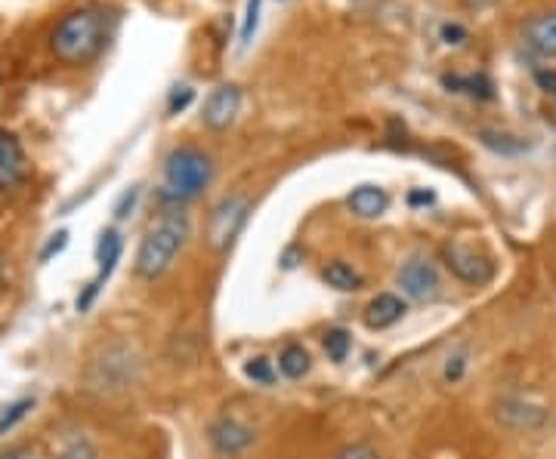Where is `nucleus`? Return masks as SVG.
<instances>
[{"label": "nucleus", "mask_w": 556, "mask_h": 459, "mask_svg": "<svg viewBox=\"0 0 556 459\" xmlns=\"http://www.w3.org/2000/svg\"><path fill=\"white\" fill-rule=\"evenodd\" d=\"M118 16L103 4H84L69 10L50 35V50L65 65H90L109 46Z\"/></svg>", "instance_id": "obj_1"}, {"label": "nucleus", "mask_w": 556, "mask_h": 459, "mask_svg": "<svg viewBox=\"0 0 556 459\" xmlns=\"http://www.w3.org/2000/svg\"><path fill=\"white\" fill-rule=\"evenodd\" d=\"M192 234V222L179 207L167 210L149 232L143 234L137 250V259H133V272L143 281H158L161 275L170 272V266L177 262V256L183 253L186 241Z\"/></svg>", "instance_id": "obj_2"}, {"label": "nucleus", "mask_w": 556, "mask_h": 459, "mask_svg": "<svg viewBox=\"0 0 556 459\" xmlns=\"http://www.w3.org/2000/svg\"><path fill=\"white\" fill-rule=\"evenodd\" d=\"M211 182H213L211 154L195 145H179L164 158V170H161V201L179 207V204H186V201H195Z\"/></svg>", "instance_id": "obj_3"}, {"label": "nucleus", "mask_w": 556, "mask_h": 459, "mask_svg": "<svg viewBox=\"0 0 556 459\" xmlns=\"http://www.w3.org/2000/svg\"><path fill=\"white\" fill-rule=\"evenodd\" d=\"M247 213H251V201L245 194H226L213 204V210L207 213V244L213 253L232 250L247 225Z\"/></svg>", "instance_id": "obj_4"}, {"label": "nucleus", "mask_w": 556, "mask_h": 459, "mask_svg": "<svg viewBox=\"0 0 556 459\" xmlns=\"http://www.w3.org/2000/svg\"><path fill=\"white\" fill-rule=\"evenodd\" d=\"M139 376V361L133 357L130 348L124 346H112L105 348L99 361H93L90 367V382L103 391H120L127 386H133Z\"/></svg>", "instance_id": "obj_5"}, {"label": "nucleus", "mask_w": 556, "mask_h": 459, "mask_svg": "<svg viewBox=\"0 0 556 459\" xmlns=\"http://www.w3.org/2000/svg\"><path fill=\"white\" fill-rule=\"evenodd\" d=\"M396 283L411 302H433L439 296V272L427 256H411L408 262H402Z\"/></svg>", "instance_id": "obj_6"}, {"label": "nucleus", "mask_w": 556, "mask_h": 459, "mask_svg": "<svg viewBox=\"0 0 556 459\" xmlns=\"http://www.w3.org/2000/svg\"><path fill=\"white\" fill-rule=\"evenodd\" d=\"M241 86L238 84H217L207 93L204 105H201V124L213 133H223L236 124L241 111Z\"/></svg>", "instance_id": "obj_7"}, {"label": "nucleus", "mask_w": 556, "mask_h": 459, "mask_svg": "<svg viewBox=\"0 0 556 459\" xmlns=\"http://www.w3.org/2000/svg\"><path fill=\"white\" fill-rule=\"evenodd\" d=\"M253 441H257V435H253L251 425L232 420V416H220V420L207 425V444L220 456H241L245 450L253 447Z\"/></svg>", "instance_id": "obj_8"}, {"label": "nucleus", "mask_w": 556, "mask_h": 459, "mask_svg": "<svg viewBox=\"0 0 556 459\" xmlns=\"http://www.w3.org/2000/svg\"><path fill=\"white\" fill-rule=\"evenodd\" d=\"M445 266L452 268L454 278H461L464 283H485L492 281L494 268L485 256H477V250L464 247V244H448L445 247Z\"/></svg>", "instance_id": "obj_9"}, {"label": "nucleus", "mask_w": 556, "mask_h": 459, "mask_svg": "<svg viewBox=\"0 0 556 459\" xmlns=\"http://www.w3.org/2000/svg\"><path fill=\"white\" fill-rule=\"evenodd\" d=\"M29 176V160H25V148L16 133L0 130V188L12 192Z\"/></svg>", "instance_id": "obj_10"}, {"label": "nucleus", "mask_w": 556, "mask_h": 459, "mask_svg": "<svg viewBox=\"0 0 556 459\" xmlns=\"http://www.w3.org/2000/svg\"><path fill=\"white\" fill-rule=\"evenodd\" d=\"M405 318V299L396 293H378L365 308V324L371 330H386Z\"/></svg>", "instance_id": "obj_11"}, {"label": "nucleus", "mask_w": 556, "mask_h": 459, "mask_svg": "<svg viewBox=\"0 0 556 459\" xmlns=\"http://www.w3.org/2000/svg\"><path fill=\"white\" fill-rule=\"evenodd\" d=\"M120 253H124V238H120V232L118 228H105L96 244V281H93V287H103V283L112 278V272H115V266L120 262Z\"/></svg>", "instance_id": "obj_12"}, {"label": "nucleus", "mask_w": 556, "mask_h": 459, "mask_svg": "<svg viewBox=\"0 0 556 459\" xmlns=\"http://www.w3.org/2000/svg\"><path fill=\"white\" fill-rule=\"evenodd\" d=\"M346 207L359 216V219H378L390 207V194L380 185H359L346 194Z\"/></svg>", "instance_id": "obj_13"}, {"label": "nucleus", "mask_w": 556, "mask_h": 459, "mask_svg": "<svg viewBox=\"0 0 556 459\" xmlns=\"http://www.w3.org/2000/svg\"><path fill=\"white\" fill-rule=\"evenodd\" d=\"M522 37L541 56H553L556 59V12H541V16L528 19Z\"/></svg>", "instance_id": "obj_14"}, {"label": "nucleus", "mask_w": 556, "mask_h": 459, "mask_svg": "<svg viewBox=\"0 0 556 459\" xmlns=\"http://www.w3.org/2000/svg\"><path fill=\"white\" fill-rule=\"evenodd\" d=\"M310 367H312V357L300 342H287L278 352V373L285 376V380H303V376L310 373Z\"/></svg>", "instance_id": "obj_15"}, {"label": "nucleus", "mask_w": 556, "mask_h": 459, "mask_svg": "<svg viewBox=\"0 0 556 459\" xmlns=\"http://www.w3.org/2000/svg\"><path fill=\"white\" fill-rule=\"evenodd\" d=\"M321 281H325L328 287L340 290V293H356V290L361 287V275L344 259L328 262V266L321 268Z\"/></svg>", "instance_id": "obj_16"}, {"label": "nucleus", "mask_w": 556, "mask_h": 459, "mask_svg": "<svg viewBox=\"0 0 556 459\" xmlns=\"http://www.w3.org/2000/svg\"><path fill=\"white\" fill-rule=\"evenodd\" d=\"M442 84L448 86V90H454V93H470V96H477V99H492L494 96V86H492V80L485 78V74H473V78H452V74H445L442 78Z\"/></svg>", "instance_id": "obj_17"}, {"label": "nucleus", "mask_w": 556, "mask_h": 459, "mask_svg": "<svg viewBox=\"0 0 556 459\" xmlns=\"http://www.w3.org/2000/svg\"><path fill=\"white\" fill-rule=\"evenodd\" d=\"M321 346H325V352H328V357H331L334 364L346 361V355H350V348H353L350 330H344V327L325 330V336H321Z\"/></svg>", "instance_id": "obj_18"}, {"label": "nucleus", "mask_w": 556, "mask_h": 459, "mask_svg": "<svg viewBox=\"0 0 556 459\" xmlns=\"http://www.w3.org/2000/svg\"><path fill=\"white\" fill-rule=\"evenodd\" d=\"M31 410H35V398H19V401H12L10 407L0 410V438L10 435V431L16 429Z\"/></svg>", "instance_id": "obj_19"}, {"label": "nucleus", "mask_w": 556, "mask_h": 459, "mask_svg": "<svg viewBox=\"0 0 556 459\" xmlns=\"http://www.w3.org/2000/svg\"><path fill=\"white\" fill-rule=\"evenodd\" d=\"M245 376L257 386H272L276 382V367H272L270 357L257 355V357H247L245 361Z\"/></svg>", "instance_id": "obj_20"}, {"label": "nucleus", "mask_w": 556, "mask_h": 459, "mask_svg": "<svg viewBox=\"0 0 556 459\" xmlns=\"http://www.w3.org/2000/svg\"><path fill=\"white\" fill-rule=\"evenodd\" d=\"M257 25H260V0H247V10H245V25H241V50L251 46L253 35H257Z\"/></svg>", "instance_id": "obj_21"}, {"label": "nucleus", "mask_w": 556, "mask_h": 459, "mask_svg": "<svg viewBox=\"0 0 556 459\" xmlns=\"http://www.w3.org/2000/svg\"><path fill=\"white\" fill-rule=\"evenodd\" d=\"M195 99V90H192L189 84H183V86H173V93H170V99H167V111L170 114H179V111H186L189 108V102Z\"/></svg>", "instance_id": "obj_22"}, {"label": "nucleus", "mask_w": 556, "mask_h": 459, "mask_svg": "<svg viewBox=\"0 0 556 459\" xmlns=\"http://www.w3.org/2000/svg\"><path fill=\"white\" fill-rule=\"evenodd\" d=\"M331 459H380V456H378V450H374L371 444L356 441V444H346V447H340Z\"/></svg>", "instance_id": "obj_23"}, {"label": "nucleus", "mask_w": 556, "mask_h": 459, "mask_svg": "<svg viewBox=\"0 0 556 459\" xmlns=\"http://www.w3.org/2000/svg\"><path fill=\"white\" fill-rule=\"evenodd\" d=\"M65 244H69V232H56L50 234V241L44 244V250H40V262H50L53 256H59L65 250Z\"/></svg>", "instance_id": "obj_24"}, {"label": "nucleus", "mask_w": 556, "mask_h": 459, "mask_svg": "<svg viewBox=\"0 0 556 459\" xmlns=\"http://www.w3.org/2000/svg\"><path fill=\"white\" fill-rule=\"evenodd\" d=\"M137 198H139V185L127 188V192L118 198V204H115V219H127V216L133 213V207H137Z\"/></svg>", "instance_id": "obj_25"}, {"label": "nucleus", "mask_w": 556, "mask_h": 459, "mask_svg": "<svg viewBox=\"0 0 556 459\" xmlns=\"http://www.w3.org/2000/svg\"><path fill=\"white\" fill-rule=\"evenodd\" d=\"M59 459H99V456L87 441H71V447H65Z\"/></svg>", "instance_id": "obj_26"}, {"label": "nucleus", "mask_w": 556, "mask_h": 459, "mask_svg": "<svg viewBox=\"0 0 556 459\" xmlns=\"http://www.w3.org/2000/svg\"><path fill=\"white\" fill-rule=\"evenodd\" d=\"M464 367H467L464 355H454V357H448V364H445V382H458L461 376H464Z\"/></svg>", "instance_id": "obj_27"}, {"label": "nucleus", "mask_w": 556, "mask_h": 459, "mask_svg": "<svg viewBox=\"0 0 556 459\" xmlns=\"http://www.w3.org/2000/svg\"><path fill=\"white\" fill-rule=\"evenodd\" d=\"M535 80H538V86L544 93H551V96H556V71H547V69H541V71H535Z\"/></svg>", "instance_id": "obj_28"}, {"label": "nucleus", "mask_w": 556, "mask_h": 459, "mask_svg": "<svg viewBox=\"0 0 556 459\" xmlns=\"http://www.w3.org/2000/svg\"><path fill=\"white\" fill-rule=\"evenodd\" d=\"M442 37H445V44H461V40L467 37V31L461 29V25H445V29H442Z\"/></svg>", "instance_id": "obj_29"}, {"label": "nucleus", "mask_w": 556, "mask_h": 459, "mask_svg": "<svg viewBox=\"0 0 556 459\" xmlns=\"http://www.w3.org/2000/svg\"><path fill=\"white\" fill-rule=\"evenodd\" d=\"M0 459H35V450L31 447H12V450H6V454H0Z\"/></svg>", "instance_id": "obj_30"}, {"label": "nucleus", "mask_w": 556, "mask_h": 459, "mask_svg": "<svg viewBox=\"0 0 556 459\" xmlns=\"http://www.w3.org/2000/svg\"><path fill=\"white\" fill-rule=\"evenodd\" d=\"M408 204L418 207V204H433V192H411L408 194Z\"/></svg>", "instance_id": "obj_31"}, {"label": "nucleus", "mask_w": 556, "mask_h": 459, "mask_svg": "<svg viewBox=\"0 0 556 459\" xmlns=\"http://www.w3.org/2000/svg\"><path fill=\"white\" fill-rule=\"evenodd\" d=\"M0 278H4V253H0Z\"/></svg>", "instance_id": "obj_32"}]
</instances>
